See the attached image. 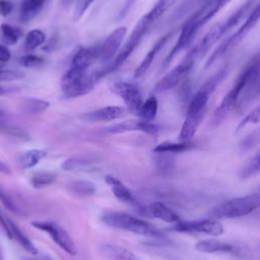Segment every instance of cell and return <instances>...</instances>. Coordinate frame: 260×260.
Instances as JSON below:
<instances>
[{
	"label": "cell",
	"instance_id": "obj_1",
	"mask_svg": "<svg viewBox=\"0 0 260 260\" xmlns=\"http://www.w3.org/2000/svg\"><path fill=\"white\" fill-rule=\"evenodd\" d=\"M259 72L260 63L259 55L257 54L250 63L247 64L246 68L241 72L232 88L226 92L221 103L214 110L210 120V124L213 127L220 125L237 106H247L253 102V98L258 96Z\"/></svg>",
	"mask_w": 260,
	"mask_h": 260
},
{
	"label": "cell",
	"instance_id": "obj_2",
	"mask_svg": "<svg viewBox=\"0 0 260 260\" xmlns=\"http://www.w3.org/2000/svg\"><path fill=\"white\" fill-rule=\"evenodd\" d=\"M165 12L158 8L156 5L152 6L151 9L145 13L141 18L135 23L130 37L122 47V49L117 54L110 70L117 69L118 67L122 66L124 62L130 57V55L133 53V51L137 48V46L140 44L146 32L149 30L151 25L164 14Z\"/></svg>",
	"mask_w": 260,
	"mask_h": 260
},
{
	"label": "cell",
	"instance_id": "obj_3",
	"mask_svg": "<svg viewBox=\"0 0 260 260\" xmlns=\"http://www.w3.org/2000/svg\"><path fill=\"white\" fill-rule=\"evenodd\" d=\"M102 221L113 229L129 232L135 235L147 236L153 238H161V232L156 229L150 222L135 217L131 214L120 212V211H110L102 216Z\"/></svg>",
	"mask_w": 260,
	"mask_h": 260
},
{
	"label": "cell",
	"instance_id": "obj_4",
	"mask_svg": "<svg viewBox=\"0 0 260 260\" xmlns=\"http://www.w3.org/2000/svg\"><path fill=\"white\" fill-rule=\"evenodd\" d=\"M96 75L89 74L87 69L70 67L61 78V90L64 99H74L92 91Z\"/></svg>",
	"mask_w": 260,
	"mask_h": 260
},
{
	"label": "cell",
	"instance_id": "obj_5",
	"mask_svg": "<svg viewBox=\"0 0 260 260\" xmlns=\"http://www.w3.org/2000/svg\"><path fill=\"white\" fill-rule=\"evenodd\" d=\"M260 204V194L253 193L242 197L224 201L210 210L212 218H237L250 214L258 208Z\"/></svg>",
	"mask_w": 260,
	"mask_h": 260
},
{
	"label": "cell",
	"instance_id": "obj_6",
	"mask_svg": "<svg viewBox=\"0 0 260 260\" xmlns=\"http://www.w3.org/2000/svg\"><path fill=\"white\" fill-rule=\"evenodd\" d=\"M260 16V8L259 3L256 2L253 8L250 10V12L247 14V17L244 21V23L228 39H225L210 55V57L207 59L205 63V69L209 68L211 65H213L220 57H222L226 52L238 46L244 38L249 34V31L257 24Z\"/></svg>",
	"mask_w": 260,
	"mask_h": 260
},
{
	"label": "cell",
	"instance_id": "obj_7",
	"mask_svg": "<svg viewBox=\"0 0 260 260\" xmlns=\"http://www.w3.org/2000/svg\"><path fill=\"white\" fill-rule=\"evenodd\" d=\"M201 27L198 24V9L193 11L190 15L187 16V18L185 19L181 30H180V35L179 38L176 42V44L174 45V47L172 48V50L170 51V53L168 54V56L165 58V60L162 61V68L168 67L171 62L173 61V59L184 49H186L191 42L193 41L195 35L197 34V31L200 29Z\"/></svg>",
	"mask_w": 260,
	"mask_h": 260
},
{
	"label": "cell",
	"instance_id": "obj_8",
	"mask_svg": "<svg viewBox=\"0 0 260 260\" xmlns=\"http://www.w3.org/2000/svg\"><path fill=\"white\" fill-rule=\"evenodd\" d=\"M196 57V47H194L187 53V55L179 65L173 68L156 82L153 87L154 92H165L175 88L178 85L180 79L192 69Z\"/></svg>",
	"mask_w": 260,
	"mask_h": 260
},
{
	"label": "cell",
	"instance_id": "obj_9",
	"mask_svg": "<svg viewBox=\"0 0 260 260\" xmlns=\"http://www.w3.org/2000/svg\"><path fill=\"white\" fill-rule=\"evenodd\" d=\"M31 225L37 230L47 233L50 236V238L54 241V243L68 255L70 256L77 255L78 251L74 241L71 239L70 235L55 221H52V220L32 221Z\"/></svg>",
	"mask_w": 260,
	"mask_h": 260
},
{
	"label": "cell",
	"instance_id": "obj_10",
	"mask_svg": "<svg viewBox=\"0 0 260 260\" xmlns=\"http://www.w3.org/2000/svg\"><path fill=\"white\" fill-rule=\"evenodd\" d=\"M110 89L123 100L128 112L136 116L139 115L143 99L137 85L124 80H118L110 84Z\"/></svg>",
	"mask_w": 260,
	"mask_h": 260
},
{
	"label": "cell",
	"instance_id": "obj_11",
	"mask_svg": "<svg viewBox=\"0 0 260 260\" xmlns=\"http://www.w3.org/2000/svg\"><path fill=\"white\" fill-rule=\"evenodd\" d=\"M173 231L188 234H205L210 236H220L223 234L224 229L221 222L215 218L199 219V220H179L175 222Z\"/></svg>",
	"mask_w": 260,
	"mask_h": 260
},
{
	"label": "cell",
	"instance_id": "obj_12",
	"mask_svg": "<svg viewBox=\"0 0 260 260\" xmlns=\"http://www.w3.org/2000/svg\"><path fill=\"white\" fill-rule=\"evenodd\" d=\"M126 32V26H119L111 31L101 46H99V58H101L104 62L112 60L120 50Z\"/></svg>",
	"mask_w": 260,
	"mask_h": 260
},
{
	"label": "cell",
	"instance_id": "obj_13",
	"mask_svg": "<svg viewBox=\"0 0 260 260\" xmlns=\"http://www.w3.org/2000/svg\"><path fill=\"white\" fill-rule=\"evenodd\" d=\"M107 133L110 134H121L132 131H140L147 134H156L159 130V127L156 124L151 123V121L146 120H127L112 126H109L105 129Z\"/></svg>",
	"mask_w": 260,
	"mask_h": 260
},
{
	"label": "cell",
	"instance_id": "obj_14",
	"mask_svg": "<svg viewBox=\"0 0 260 260\" xmlns=\"http://www.w3.org/2000/svg\"><path fill=\"white\" fill-rule=\"evenodd\" d=\"M126 108L120 106H107L80 116V119L86 122H108L121 119L126 115Z\"/></svg>",
	"mask_w": 260,
	"mask_h": 260
},
{
	"label": "cell",
	"instance_id": "obj_15",
	"mask_svg": "<svg viewBox=\"0 0 260 260\" xmlns=\"http://www.w3.org/2000/svg\"><path fill=\"white\" fill-rule=\"evenodd\" d=\"M105 182L108 184V186L110 187L112 193L114 194V196L120 201L123 202L125 204L134 206L136 208H138L139 210L143 207L138 200L134 197V195L132 194V192L124 185V183H122L118 178L112 176V175H107L105 177Z\"/></svg>",
	"mask_w": 260,
	"mask_h": 260
},
{
	"label": "cell",
	"instance_id": "obj_16",
	"mask_svg": "<svg viewBox=\"0 0 260 260\" xmlns=\"http://www.w3.org/2000/svg\"><path fill=\"white\" fill-rule=\"evenodd\" d=\"M140 210L144 211V214L149 217H154L169 223L177 222L180 220V216L161 201L151 202L148 206L142 207Z\"/></svg>",
	"mask_w": 260,
	"mask_h": 260
},
{
	"label": "cell",
	"instance_id": "obj_17",
	"mask_svg": "<svg viewBox=\"0 0 260 260\" xmlns=\"http://www.w3.org/2000/svg\"><path fill=\"white\" fill-rule=\"evenodd\" d=\"M173 36V31H169L168 34L164 35L160 39H158L155 44L151 47V49L148 51V53L144 56V58L142 59V61L140 62V64L137 66V68L134 71V77L135 78H139L141 77L143 74L146 73V71L149 69V67L151 66L153 60L155 59V57L157 56V54L160 52V50L166 46V44L168 43V41L172 38Z\"/></svg>",
	"mask_w": 260,
	"mask_h": 260
},
{
	"label": "cell",
	"instance_id": "obj_18",
	"mask_svg": "<svg viewBox=\"0 0 260 260\" xmlns=\"http://www.w3.org/2000/svg\"><path fill=\"white\" fill-rule=\"evenodd\" d=\"M195 249L201 253H238L241 251L236 245L215 239L201 240L195 244Z\"/></svg>",
	"mask_w": 260,
	"mask_h": 260
},
{
	"label": "cell",
	"instance_id": "obj_19",
	"mask_svg": "<svg viewBox=\"0 0 260 260\" xmlns=\"http://www.w3.org/2000/svg\"><path fill=\"white\" fill-rule=\"evenodd\" d=\"M99 58V47H80L73 55L70 67L88 69L89 66Z\"/></svg>",
	"mask_w": 260,
	"mask_h": 260
},
{
	"label": "cell",
	"instance_id": "obj_20",
	"mask_svg": "<svg viewBox=\"0 0 260 260\" xmlns=\"http://www.w3.org/2000/svg\"><path fill=\"white\" fill-rule=\"evenodd\" d=\"M211 92L203 87L202 85L196 91V93L191 99L188 108H187V116H204L206 111V105L209 100Z\"/></svg>",
	"mask_w": 260,
	"mask_h": 260
},
{
	"label": "cell",
	"instance_id": "obj_21",
	"mask_svg": "<svg viewBox=\"0 0 260 260\" xmlns=\"http://www.w3.org/2000/svg\"><path fill=\"white\" fill-rule=\"evenodd\" d=\"M51 0H22L19 7V20L26 23L37 17Z\"/></svg>",
	"mask_w": 260,
	"mask_h": 260
},
{
	"label": "cell",
	"instance_id": "obj_22",
	"mask_svg": "<svg viewBox=\"0 0 260 260\" xmlns=\"http://www.w3.org/2000/svg\"><path fill=\"white\" fill-rule=\"evenodd\" d=\"M231 0H208L198 8V24L202 27L206 24L219 10H221Z\"/></svg>",
	"mask_w": 260,
	"mask_h": 260
},
{
	"label": "cell",
	"instance_id": "obj_23",
	"mask_svg": "<svg viewBox=\"0 0 260 260\" xmlns=\"http://www.w3.org/2000/svg\"><path fill=\"white\" fill-rule=\"evenodd\" d=\"M100 253L108 258L112 259H120V260H135L137 256L131 252L130 250L121 247L119 245L111 244V243H103L99 246Z\"/></svg>",
	"mask_w": 260,
	"mask_h": 260
},
{
	"label": "cell",
	"instance_id": "obj_24",
	"mask_svg": "<svg viewBox=\"0 0 260 260\" xmlns=\"http://www.w3.org/2000/svg\"><path fill=\"white\" fill-rule=\"evenodd\" d=\"M208 0H185L182 2L170 16V22H177L180 19L190 15L193 11L200 8Z\"/></svg>",
	"mask_w": 260,
	"mask_h": 260
},
{
	"label": "cell",
	"instance_id": "obj_25",
	"mask_svg": "<svg viewBox=\"0 0 260 260\" xmlns=\"http://www.w3.org/2000/svg\"><path fill=\"white\" fill-rule=\"evenodd\" d=\"M7 222H8V226L10 229L11 232V236L12 238H14L17 243L29 254L32 255H37L39 253V250L37 249V247L32 244V242L22 233V231L12 221L10 220V218H7Z\"/></svg>",
	"mask_w": 260,
	"mask_h": 260
},
{
	"label": "cell",
	"instance_id": "obj_26",
	"mask_svg": "<svg viewBox=\"0 0 260 260\" xmlns=\"http://www.w3.org/2000/svg\"><path fill=\"white\" fill-rule=\"evenodd\" d=\"M50 103L37 98H26L20 104L21 112L25 114H41L49 109Z\"/></svg>",
	"mask_w": 260,
	"mask_h": 260
},
{
	"label": "cell",
	"instance_id": "obj_27",
	"mask_svg": "<svg viewBox=\"0 0 260 260\" xmlns=\"http://www.w3.org/2000/svg\"><path fill=\"white\" fill-rule=\"evenodd\" d=\"M193 147L191 141H180V142H170L165 141L152 148L153 152H169V153H180L189 150Z\"/></svg>",
	"mask_w": 260,
	"mask_h": 260
},
{
	"label": "cell",
	"instance_id": "obj_28",
	"mask_svg": "<svg viewBox=\"0 0 260 260\" xmlns=\"http://www.w3.org/2000/svg\"><path fill=\"white\" fill-rule=\"evenodd\" d=\"M46 156V151L42 149L32 148L23 152L19 157V165L22 169H31L36 167L44 157Z\"/></svg>",
	"mask_w": 260,
	"mask_h": 260
},
{
	"label": "cell",
	"instance_id": "obj_29",
	"mask_svg": "<svg viewBox=\"0 0 260 260\" xmlns=\"http://www.w3.org/2000/svg\"><path fill=\"white\" fill-rule=\"evenodd\" d=\"M259 153L250 157L244 162L239 170V177L241 180H249L259 174Z\"/></svg>",
	"mask_w": 260,
	"mask_h": 260
},
{
	"label": "cell",
	"instance_id": "obj_30",
	"mask_svg": "<svg viewBox=\"0 0 260 260\" xmlns=\"http://www.w3.org/2000/svg\"><path fill=\"white\" fill-rule=\"evenodd\" d=\"M94 159L87 156H71L66 158L62 164L61 168L64 171H78L85 169L88 166L94 164Z\"/></svg>",
	"mask_w": 260,
	"mask_h": 260
},
{
	"label": "cell",
	"instance_id": "obj_31",
	"mask_svg": "<svg viewBox=\"0 0 260 260\" xmlns=\"http://www.w3.org/2000/svg\"><path fill=\"white\" fill-rule=\"evenodd\" d=\"M68 189L79 196H91L95 193V186L92 182L86 180H76L68 184Z\"/></svg>",
	"mask_w": 260,
	"mask_h": 260
},
{
	"label": "cell",
	"instance_id": "obj_32",
	"mask_svg": "<svg viewBox=\"0 0 260 260\" xmlns=\"http://www.w3.org/2000/svg\"><path fill=\"white\" fill-rule=\"evenodd\" d=\"M158 111V102L157 99L154 95H150L146 99L145 102L142 103L140 111H139V117H141L143 120L146 121H152Z\"/></svg>",
	"mask_w": 260,
	"mask_h": 260
},
{
	"label": "cell",
	"instance_id": "obj_33",
	"mask_svg": "<svg viewBox=\"0 0 260 260\" xmlns=\"http://www.w3.org/2000/svg\"><path fill=\"white\" fill-rule=\"evenodd\" d=\"M154 164L156 169L162 173H169L173 170L175 164V153L154 152Z\"/></svg>",
	"mask_w": 260,
	"mask_h": 260
},
{
	"label": "cell",
	"instance_id": "obj_34",
	"mask_svg": "<svg viewBox=\"0 0 260 260\" xmlns=\"http://www.w3.org/2000/svg\"><path fill=\"white\" fill-rule=\"evenodd\" d=\"M0 31H1L2 42L4 43V45H7V46L15 45L22 35V32L19 28L11 26L7 23L1 24Z\"/></svg>",
	"mask_w": 260,
	"mask_h": 260
},
{
	"label": "cell",
	"instance_id": "obj_35",
	"mask_svg": "<svg viewBox=\"0 0 260 260\" xmlns=\"http://www.w3.org/2000/svg\"><path fill=\"white\" fill-rule=\"evenodd\" d=\"M46 41V35L41 29H31L27 32L24 39V48L26 50H35Z\"/></svg>",
	"mask_w": 260,
	"mask_h": 260
},
{
	"label": "cell",
	"instance_id": "obj_36",
	"mask_svg": "<svg viewBox=\"0 0 260 260\" xmlns=\"http://www.w3.org/2000/svg\"><path fill=\"white\" fill-rule=\"evenodd\" d=\"M56 180V175L51 172H41L35 174L30 180L29 183L30 185L36 188V189H41L47 186H50L51 184L54 183Z\"/></svg>",
	"mask_w": 260,
	"mask_h": 260
},
{
	"label": "cell",
	"instance_id": "obj_37",
	"mask_svg": "<svg viewBox=\"0 0 260 260\" xmlns=\"http://www.w3.org/2000/svg\"><path fill=\"white\" fill-rule=\"evenodd\" d=\"M259 117H260V108L257 106L254 110H252L237 126L236 128V133L241 132L246 126L252 125V124H257L259 122Z\"/></svg>",
	"mask_w": 260,
	"mask_h": 260
},
{
	"label": "cell",
	"instance_id": "obj_38",
	"mask_svg": "<svg viewBox=\"0 0 260 260\" xmlns=\"http://www.w3.org/2000/svg\"><path fill=\"white\" fill-rule=\"evenodd\" d=\"M94 1L95 0H76L72 13V20L78 21Z\"/></svg>",
	"mask_w": 260,
	"mask_h": 260
},
{
	"label": "cell",
	"instance_id": "obj_39",
	"mask_svg": "<svg viewBox=\"0 0 260 260\" xmlns=\"http://www.w3.org/2000/svg\"><path fill=\"white\" fill-rule=\"evenodd\" d=\"M259 130H255L254 132L250 133L248 136H246L242 141H241V144H240V148H241V151L242 152H246V151H249L251 150L254 146H256L259 142Z\"/></svg>",
	"mask_w": 260,
	"mask_h": 260
},
{
	"label": "cell",
	"instance_id": "obj_40",
	"mask_svg": "<svg viewBox=\"0 0 260 260\" xmlns=\"http://www.w3.org/2000/svg\"><path fill=\"white\" fill-rule=\"evenodd\" d=\"M0 201L3 203V205L10 211L20 214L22 211L19 208V206L15 203V201L11 198V196L0 186Z\"/></svg>",
	"mask_w": 260,
	"mask_h": 260
},
{
	"label": "cell",
	"instance_id": "obj_41",
	"mask_svg": "<svg viewBox=\"0 0 260 260\" xmlns=\"http://www.w3.org/2000/svg\"><path fill=\"white\" fill-rule=\"evenodd\" d=\"M0 132L19 139H26L28 137V135L22 129L7 124H0Z\"/></svg>",
	"mask_w": 260,
	"mask_h": 260
},
{
	"label": "cell",
	"instance_id": "obj_42",
	"mask_svg": "<svg viewBox=\"0 0 260 260\" xmlns=\"http://www.w3.org/2000/svg\"><path fill=\"white\" fill-rule=\"evenodd\" d=\"M18 61H19L20 65H22L23 67L31 68V67H37V66H40L41 64H43L44 59L42 57L34 55V54H26L24 56H21Z\"/></svg>",
	"mask_w": 260,
	"mask_h": 260
},
{
	"label": "cell",
	"instance_id": "obj_43",
	"mask_svg": "<svg viewBox=\"0 0 260 260\" xmlns=\"http://www.w3.org/2000/svg\"><path fill=\"white\" fill-rule=\"evenodd\" d=\"M24 76V74L20 71L13 69H5L2 65H0V82L3 81H13L16 79H20Z\"/></svg>",
	"mask_w": 260,
	"mask_h": 260
},
{
	"label": "cell",
	"instance_id": "obj_44",
	"mask_svg": "<svg viewBox=\"0 0 260 260\" xmlns=\"http://www.w3.org/2000/svg\"><path fill=\"white\" fill-rule=\"evenodd\" d=\"M136 1H137V0H125L124 3H123V5H122V7H121V9L119 10V12H118V14H117V16H116V19H117L118 21L121 20V19H123V18L129 13V11H130L131 8L133 7V5L136 3Z\"/></svg>",
	"mask_w": 260,
	"mask_h": 260
},
{
	"label": "cell",
	"instance_id": "obj_45",
	"mask_svg": "<svg viewBox=\"0 0 260 260\" xmlns=\"http://www.w3.org/2000/svg\"><path fill=\"white\" fill-rule=\"evenodd\" d=\"M13 10V4L9 0H0V14L2 16L9 15Z\"/></svg>",
	"mask_w": 260,
	"mask_h": 260
},
{
	"label": "cell",
	"instance_id": "obj_46",
	"mask_svg": "<svg viewBox=\"0 0 260 260\" xmlns=\"http://www.w3.org/2000/svg\"><path fill=\"white\" fill-rule=\"evenodd\" d=\"M11 58V53L5 45L0 44V62H7Z\"/></svg>",
	"mask_w": 260,
	"mask_h": 260
},
{
	"label": "cell",
	"instance_id": "obj_47",
	"mask_svg": "<svg viewBox=\"0 0 260 260\" xmlns=\"http://www.w3.org/2000/svg\"><path fill=\"white\" fill-rule=\"evenodd\" d=\"M0 225L3 228V231H4V233L6 234V236H7L9 239H12L11 232H10V229H9V226H8L7 218H5V217L3 216V214L1 213V211H0Z\"/></svg>",
	"mask_w": 260,
	"mask_h": 260
},
{
	"label": "cell",
	"instance_id": "obj_48",
	"mask_svg": "<svg viewBox=\"0 0 260 260\" xmlns=\"http://www.w3.org/2000/svg\"><path fill=\"white\" fill-rule=\"evenodd\" d=\"M0 173L5 174V175H11V173H12L10 168L1 159H0Z\"/></svg>",
	"mask_w": 260,
	"mask_h": 260
},
{
	"label": "cell",
	"instance_id": "obj_49",
	"mask_svg": "<svg viewBox=\"0 0 260 260\" xmlns=\"http://www.w3.org/2000/svg\"><path fill=\"white\" fill-rule=\"evenodd\" d=\"M71 1H72V0H60L61 5H62V6H64V7L69 6V5H70V3H71Z\"/></svg>",
	"mask_w": 260,
	"mask_h": 260
},
{
	"label": "cell",
	"instance_id": "obj_50",
	"mask_svg": "<svg viewBox=\"0 0 260 260\" xmlns=\"http://www.w3.org/2000/svg\"><path fill=\"white\" fill-rule=\"evenodd\" d=\"M7 92H8V89H6L4 86L0 85V95H3L5 93H7Z\"/></svg>",
	"mask_w": 260,
	"mask_h": 260
},
{
	"label": "cell",
	"instance_id": "obj_51",
	"mask_svg": "<svg viewBox=\"0 0 260 260\" xmlns=\"http://www.w3.org/2000/svg\"><path fill=\"white\" fill-rule=\"evenodd\" d=\"M1 114H2V113H1V111H0V115H1Z\"/></svg>",
	"mask_w": 260,
	"mask_h": 260
},
{
	"label": "cell",
	"instance_id": "obj_52",
	"mask_svg": "<svg viewBox=\"0 0 260 260\" xmlns=\"http://www.w3.org/2000/svg\"><path fill=\"white\" fill-rule=\"evenodd\" d=\"M0 258H1V256H0Z\"/></svg>",
	"mask_w": 260,
	"mask_h": 260
}]
</instances>
